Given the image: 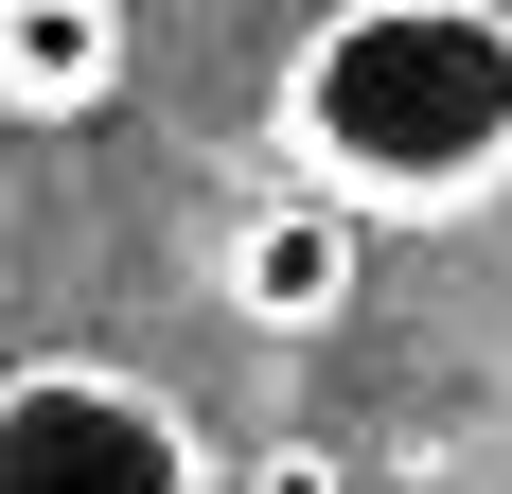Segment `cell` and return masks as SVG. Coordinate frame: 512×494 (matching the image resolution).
I'll list each match as a JSON object with an SVG mask.
<instances>
[{"label":"cell","instance_id":"5","mask_svg":"<svg viewBox=\"0 0 512 494\" xmlns=\"http://www.w3.org/2000/svg\"><path fill=\"white\" fill-rule=\"evenodd\" d=\"M248 494H336V459H318V442H283V459H265Z\"/></svg>","mask_w":512,"mask_h":494},{"label":"cell","instance_id":"1","mask_svg":"<svg viewBox=\"0 0 512 494\" xmlns=\"http://www.w3.org/2000/svg\"><path fill=\"white\" fill-rule=\"evenodd\" d=\"M283 142L389 230H460L512 177V0H336L283 53Z\"/></svg>","mask_w":512,"mask_h":494},{"label":"cell","instance_id":"4","mask_svg":"<svg viewBox=\"0 0 512 494\" xmlns=\"http://www.w3.org/2000/svg\"><path fill=\"white\" fill-rule=\"evenodd\" d=\"M124 71H142V18L124 0H0V106L18 124H89Z\"/></svg>","mask_w":512,"mask_h":494},{"label":"cell","instance_id":"2","mask_svg":"<svg viewBox=\"0 0 512 494\" xmlns=\"http://www.w3.org/2000/svg\"><path fill=\"white\" fill-rule=\"evenodd\" d=\"M0 494H212V442L159 371L106 353H36L0 389Z\"/></svg>","mask_w":512,"mask_h":494},{"label":"cell","instance_id":"3","mask_svg":"<svg viewBox=\"0 0 512 494\" xmlns=\"http://www.w3.org/2000/svg\"><path fill=\"white\" fill-rule=\"evenodd\" d=\"M371 230H389V212H371V195H336V177L301 159L283 195H248V212H230L212 300H230L248 336H336V318H354V283H371Z\"/></svg>","mask_w":512,"mask_h":494}]
</instances>
